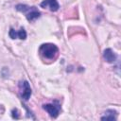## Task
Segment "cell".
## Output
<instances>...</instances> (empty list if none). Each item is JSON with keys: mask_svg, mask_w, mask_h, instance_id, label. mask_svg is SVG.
<instances>
[{"mask_svg": "<svg viewBox=\"0 0 121 121\" xmlns=\"http://www.w3.org/2000/svg\"><path fill=\"white\" fill-rule=\"evenodd\" d=\"M15 8L18 11L24 12L28 21H33V20L37 19L38 17H40V11L36 9V7H29L27 5L19 4Z\"/></svg>", "mask_w": 121, "mask_h": 121, "instance_id": "1", "label": "cell"}, {"mask_svg": "<svg viewBox=\"0 0 121 121\" xmlns=\"http://www.w3.org/2000/svg\"><path fill=\"white\" fill-rule=\"evenodd\" d=\"M39 51L43 58L47 60H52L55 59L56 56L58 55L59 48L54 43H43L41 45Z\"/></svg>", "mask_w": 121, "mask_h": 121, "instance_id": "2", "label": "cell"}, {"mask_svg": "<svg viewBox=\"0 0 121 121\" xmlns=\"http://www.w3.org/2000/svg\"><path fill=\"white\" fill-rule=\"evenodd\" d=\"M43 108L49 113V115L52 118L58 117V115L60 112V105L57 101L54 103H50V104H44L43 106Z\"/></svg>", "mask_w": 121, "mask_h": 121, "instance_id": "3", "label": "cell"}, {"mask_svg": "<svg viewBox=\"0 0 121 121\" xmlns=\"http://www.w3.org/2000/svg\"><path fill=\"white\" fill-rule=\"evenodd\" d=\"M19 88H20V95L21 97L24 100H28V98L31 95V89L29 86V83L26 80H23L19 82Z\"/></svg>", "mask_w": 121, "mask_h": 121, "instance_id": "4", "label": "cell"}, {"mask_svg": "<svg viewBox=\"0 0 121 121\" xmlns=\"http://www.w3.org/2000/svg\"><path fill=\"white\" fill-rule=\"evenodd\" d=\"M41 7L42 8H49V9L51 11H57L60 8L59 3L57 0H43L41 3Z\"/></svg>", "mask_w": 121, "mask_h": 121, "instance_id": "5", "label": "cell"}, {"mask_svg": "<svg viewBox=\"0 0 121 121\" xmlns=\"http://www.w3.org/2000/svg\"><path fill=\"white\" fill-rule=\"evenodd\" d=\"M103 58L104 60L107 61V62H114L115 60H116V55L113 53V51L111 49V48H107L104 50V53H103Z\"/></svg>", "mask_w": 121, "mask_h": 121, "instance_id": "6", "label": "cell"}, {"mask_svg": "<svg viewBox=\"0 0 121 121\" xmlns=\"http://www.w3.org/2000/svg\"><path fill=\"white\" fill-rule=\"evenodd\" d=\"M116 119V112L113 110H108L105 112V115L101 117V120H115Z\"/></svg>", "mask_w": 121, "mask_h": 121, "instance_id": "7", "label": "cell"}, {"mask_svg": "<svg viewBox=\"0 0 121 121\" xmlns=\"http://www.w3.org/2000/svg\"><path fill=\"white\" fill-rule=\"evenodd\" d=\"M17 34H18V38L21 39V40H25L26 38V32L23 27L20 28V30L17 32Z\"/></svg>", "mask_w": 121, "mask_h": 121, "instance_id": "8", "label": "cell"}, {"mask_svg": "<svg viewBox=\"0 0 121 121\" xmlns=\"http://www.w3.org/2000/svg\"><path fill=\"white\" fill-rule=\"evenodd\" d=\"M9 37L11 38V39H16L17 37H18V34H17V31H15L13 28H10V30H9Z\"/></svg>", "mask_w": 121, "mask_h": 121, "instance_id": "9", "label": "cell"}, {"mask_svg": "<svg viewBox=\"0 0 121 121\" xmlns=\"http://www.w3.org/2000/svg\"><path fill=\"white\" fill-rule=\"evenodd\" d=\"M11 112H12V117H13V118H16V119H18V118H19V115H18V111H17V109H13Z\"/></svg>", "mask_w": 121, "mask_h": 121, "instance_id": "10", "label": "cell"}]
</instances>
